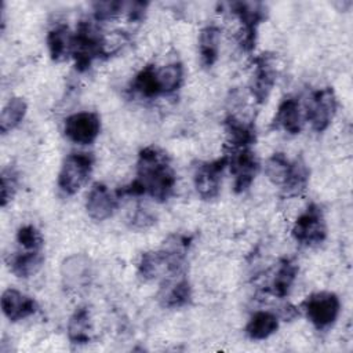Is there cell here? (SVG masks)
I'll use <instances>...</instances> for the list:
<instances>
[{"mask_svg":"<svg viewBox=\"0 0 353 353\" xmlns=\"http://www.w3.org/2000/svg\"><path fill=\"white\" fill-rule=\"evenodd\" d=\"M17 241L25 251H41L44 240L33 225H23L17 232Z\"/></svg>","mask_w":353,"mask_h":353,"instance_id":"cell-26","label":"cell"},{"mask_svg":"<svg viewBox=\"0 0 353 353\" xmlns=\"http://www.w3.org/2000/svg\"><path fill=\"white\" fill-rule=\"evenodd\" d=\"M279 328V317L269 310H259L251 316L245 325V334L252 341H263Z\"/></svg>","mask_w":353,"mask_h":353,"instance_id":"cell-19","label":"cell"},{"mask_svg":"<svg viewBox=\"0 0 353 353\" xmlns=\"http://www.w3.org/2000/svg\"><path fill=\"white\" fill-rule=\"evenodd\" d=\"M159 299L163 306L170 309H176L188 305L192 299V288L185 274L164 280Z\"/></svg>","mask_w":353,"mask_h":353,"instance_id":"cell-16","label":"cell"},{"mask_svg":"<svg viewBox=\"0 0 353 353\" xmlns=\"http://www.w3.org/2000/svg\"><path fill=\"white\" fill-rule=\"evenodd\" d=\"M44 262L41 251H23L18 252L10 259V270L22 279L36 274Z\"/></svg>","mask_w":353,"mask_h":353,"instance_id":"cell-23","label":"cell"},{"mask_svg":"<svg viewBox=\"0 0 353 353\" xmlns=\"http://www.w3.org/2000/svg\"><path fill=\"white\" fill-rule=\"evenodd\" d=\"M119 199L120 196L117 192H112L105 183H94L90 188L85 199V210L88 216L97 222L110 218L117 208Z\"/></svg>","mask_w":353,"mask_h":353,"instance_id":"cell-11","label":"cell"},{"mask_svg":"<svg viewBox=\"0 0 353 353\" xmlns=\"http://www.w3.org/2000/svg\"><path fill=\"white\" fill-rule=\"evenodd\" d=\"M302 309L313 327L319 331H324L336 321L341 312V301L334 292L320 291L309 295L302 302Z\"/></svg>","mask_w":353,"mask_h":353,"instance_id":"cell-4","label":"cell"},{"mask_svg":"<svg viewBox=\"0 0 353 353\" xmlns=\"http://www.w3.org/2000/svg\"><path fill=\"white\" fill-rule=\"evenodd\" d=\"M131 222V228H135V229H145L148 226H150L154 221V218L142 207H137L135 211L130 215V219Z\"/></svg>","mask_w":353,"mask_h":353,"instance_id":"cell-29","label":"cell"},{"mask_svg":"<svg viewBox=\"0 0 353 353\" xmlns=\"http://www.w3.org/2000/svg\"><path fill=\"white\" fill-rule=\"evenodd\" d=\"M91 312L87 306L77 307L68 321V338L74 345H85L92 336Z\"/></svg>","mask_w":353,"mask_h":353,"instance_id":"cell-17","label":"cell"},{"mask_svg":"<svg viewBox=\"0 0 353 353\" xmlns=\"http://www.w3.org/2000/svg\"><path fill=\"white\" fill-rule=\"evenodd\" d=\"M72 39L73 34L69 32L68 26L58 25L52 28L47 34V47L51 59L55 62L66 59L72 52Z\"/></svg>","mask_w":353,"mask_h":353,"instance_id":"cell-21","label":"cell"},{"mask_svg":"<svg viewBox=\"0 0 353 353\" xmlns=\"http://www.w3.org/2000/svg\"><path fill=\"white\" fill-rule=\"evenodd\" d=\"M1 310L10 321H19L36 313L37 302L15 288H8L1 295Z\"/></svg>","mask_w":353,"mask_h":353,"instance_id":"cell-14","label":"cell"},{"mask_svg":"<svg viewBox=\"0 0 353 353\" xmlns=\"http://www.w3.org/2000/svg\"><path fill=\"white\" fill-rule=\"evenodd\" d=\"M228 165L233 175V188L236 193L245 192L259 171V161L250 148L233 150V154L230 157L228 156Z\"/></svg>","mask_w":353,"mask_h":353,"instance_id":"cell-9","label":"cell"},{"mask_svg":"<svg viewBox=\"0 0 353 353\" xmlns=\"http://www.w3.org/2000/svg\"><path fill=\"white\" fill-rule=\"evenodd\" d=\"M305 124V113L295 97L284 98L274 114V125L283 131L295 135L302 131Z\"/></svg>","mask_w":353,"mask_h":353,"instance_id":"cell-15","label":"cell"},{"mask_svg":"<svg viewBox=\"0 0 353 353\" xmlns=\"http://www.w3.org/2000/svg\"><path fill=\"white\" fill-rule=\"evenodd\" d=\"M291 233L295 241L302 245L313 247L321 244L327 237V225L321 208L316 204H309L295 219Z\"/></svg>","mask_w":353,"mask_h":353,"instance_id":"cell-6","label":"cell"},{"mask_svg":"<svg viewBox=\"0 0 353 353\" xmlns=\"http://www.w3.org/2000/svg\"><path fill=\"white\" fill-rule=\"evenodd\" d=\"M276 66L273 63L272 57L265 54L259 55L255 59V69L250 83L251 95L258 103H262L268 99L276 83Z\"/></svg>","mask_w":353,"mask_h":353,"instance_id":"cell-13","label":"cell"},{"mask_svg":"<svg viewBox=\"0 0 353 353\" xmlns=\"http://www.w3.org/2000/svg\"><path fill=\"white\" fill-rule=\"evenodd\" d=\"M228 167V156L214 161L200 164L193 176L197 194L203 200H214L218 197L222 183L223 170Z\"/></svg>","mask_w":353,"mask_h":353,"instance_id":"cell-10","label":"cell"},{"mask_svg":"<svg viewBox=\"0 0 353 353\" xmlns=\"http://www.w3.org/2000/svg\"><path fill=\"white\" fill-rule=\"evenodd\" d=\"M94 156L85 152L68 154L58 174V188L65 194H76L87 182L92 172Z\"/></svg>","mask_w":353,"mask_h":353,"instance_id":"cell-3","label":"cell"},{"mask_svg":"<svg viewBox=\"0 0 353 353\" xmlns=\"http://www.w3.org/2000/svg\"><path fill=\"white\" fill-rule=\"evenodd\" d=\"M92 277L91 259L83 254H74L63 259L61 265L62 284L69 291L84 290Z\"/></svg>","mask_w":353,"mask_h":353,"instance_id":"cell-12","label":"cell"},{"mask_svg":"<svg viewBox=\"0 0 353 353\" xmlns=\"http://www.w3.org/2000/svg\"><path fill=\"white\" fill-rule=\"evenodd\" d=\"M296 274H298L296 263L290 258L281 259L272 281V287H270L272 294L279 298L287 296L296 279Z\"/></svg>","mask_w":353,"mask_h":353,"instance_id":"cell-24","label":"cell"},{"mask_svg":"<svg viewBox=\"0 0 353 353\" xmlns=\"http://www.w3.org/2000/svg\"><path fill=\"white\" fill-rule=\"evenodd\" d=\"M336 97L330 87L316 90L307 98L305 105V121H309L317 132L327 130L336 113Z\"/></svg>","mask_w":353,"mask_h":353,"instance_id":"cell-7","label":"cell"},{"mask_svg":"<svg viewBox=\"0 0 353 353\" xmlns=\"http://www.w3.org/2000/svg\"><path fill=\"white\" fill-rule=\"evenodd\" d=\"M124 4L120 1H99L94 3V18L97 21L113 19L123 14Z\"/></svg>","mask_w":353,"mask_h":353,"instance_id":"cell-27","label":"cell"},{"mask_svg":"<svg viewBox=\"0 0 353 353\" xmlns=\"http://www.w3.org/2000/svg\"><path fill=\"white\" fill-rule=\"evenodd\" d=\"M26 110L28 106L22 98L14 97L8 99L0 114V131L3 134H7L8 131L18 127L19 123L23 120Z\"/></svg>","mask_w":353,"mask_h":353,"instance_id":"cell-25","label":"cell"},{"mask_svg":"<svg viewBox=\"0 0 353 353\" xmlns=\"http://www.w3.org/2000/svg\"><path fill=\"white\" fill-rule=\"evenodd\" d=\"M17 190V175L12 170H3L1 172V205H7V203L14 197Z\"/></svg>","mask_w":353,"mask_h":353,"instance_id":"cell-28","label":"cell"},{"mask_svg":"<svg viewBox=\"0 0 353 353\" xmlns=\"http://www.w3.org/2000/svg\"><path fill=\"white\" fill-rule=\"evenodd\" d=\"M268 179L280 186L288 196H296L305 190L309 171L302 161H290L284 153H274L265 165Z\"/></svg>","mask_w":353,"mask_h":353,"instance_id":"cell-2","label":"cell"},{"mask_svg":"<svg viewBox=\"0 0 353 353\" xmlns=\"http://www.w3.org/2000/svg\"><path fill=\"white\" fill-rule=\"evenodd\" d=\"M219 44H221V30L219 28L210 25L205 26L199 34V54L201 63L207 68L212 66L219 54Z\"/></svg>","mask_w":353,"mask_h":353,"instance_id":"cell-22","label":"cell"},{"mask_svg":"<svg viewBox=\"0 0 353 353\" xmlns=\"http://www.w3.org/2000/svg\"><path fill=\"white\" fill-rule=\"evenodd\" d=\"M101 120L94 112H77L66 117L63 123L65 137L77 145H91L99 135Z\"/></svg>","mask_w":353,"mask_h":353,"instance_id":"cell-8","label":"cell"},{"mask_svg":"<svg viewBox=\"0 0 353 353\" xmlns=\"http://www.w3.org/2000/svg\"><path fill=\"white\" fill-rule=\"evenodd\" d=\"M70 55L74 59L77 70H87L94 59L105 55L103 37L90 23H80L72 39Z\"/></svg>","mask_w":353,"mask_h":353,"instance_id":"cell-5","label":"cell"},{"mask_svg":"<svg viewBox=\"0 0 353 353\" xmlns=\"http://www.w3.org/2000/svg\"><path fill=\"white\" fill-rule=\"evenodd\" d=\"M225 130L228 135V142L233 150L250 148L255 141L254 125L234 116H229L225 120Z\"/></svg>","mask_w":353,"mask_h":353,"instance_id":"cell-18","label":"cell"},{"mask_svg":"<svg viewBox=\"0 0 353 353\" xmlns=\"http://www.w3.org/2000/svg\"><path fill=\"white\" fill-rule=\"evenodd\" d=\"M183 66L179 62H170L161 68H156L159 95H170L175 92L183 83Z\"/></svg>","mask_w":353,"mask_h":353,"instance_id":"cell-20","label":"cell"},{"mask_svg":"<svg viewBox=\"0 0 353 353\" xmlns=\"http://www.w3.org/2000/svg\"><path fill=\"white\" fill-rule=\"evenodd\" d=\"M175 185V171L167 153L156 146H148L138 154L137 178L116 192L119 196L149 194L157 201H165L174 193Z\"/></svg>","mask_w":353,"mask_h":353,"instance_id":"cell-1","label":"cell"}]
</instances>
